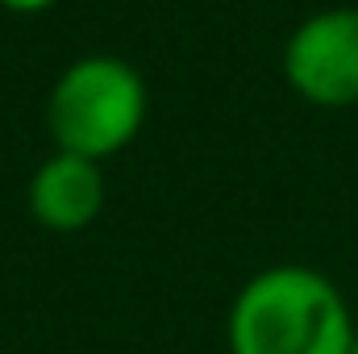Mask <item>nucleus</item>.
I'll return each mask as SVG.
<instances>
[{
	"instance_id": "5",
	"label": "nucleus",
	"mask_w": 358,
	"mask_h": 354,
	"mask_svg": "<svg viewBox=\"0 0 358 354\" xmlns=\"http://www.w3.org/2000/svg\"><path fill=\"white\" fill-rule=\"evenodd\" d=\"M55 0H0V8L17 13V17H34V13H46Z\"/></svg>"
},
{
	"instance_id": "3",
	"label": "nucleus",
	"mask_w": 358,
	"mask_h": 354,
	"mask_svg": "<svg viewBox=\"0 0 358 354\" xmlns=\"http://www.w3.org/2000/svg\"><path fill=\"white\" fill-rule=\"evenodd\" d=\"M283 80L321 108L358 104V4L304 17L283 46Z\"/></svg>"
},
{
	"instance_id": "2",
	"label": "nucleus",
	"mask_w": 358,
	"mask_h": 354,
	"mask_svg": "<svg viewBox=\"0 0 358 354\" xmlns=\"http://www.w3.org/2000/svg\"><path fill=\"white\" fill-rule=\"evenodd\" d=\"M146 121V84L117 55L76 59L50 88L46 129L59 150L92 163L125 150Z\"/></svg>"
},
{
	"instance_id": "1",
	"label": "nucleus",
	"mask_w": 358,
	"mask_h": 354,
	"mask_svg": "<svg viewBox=\"0 0 358 354\" xmlns=\"http://www.w3.org/2000/svg\"><path fill=\"white\" fill-rule=\"evenodd\" d=\"M355 317L338 283L313 267H267L229 309L234 354H346Z\"/></svg>"
},
{
	"instance_id": "6",
	"label": "nucleus",
	"mask_w": 358,
	"mask_h": 354,
	"mask_svg": "<svg viewBox=\"0 0 358 354\" xmlns=\"http://www.w3.org/2000/svg\"><path fill=\"white\" fill-rule=\"evenodd\" d=\"M346 354H358V334H355V342H350V351H346Z\"/></svg>"
},
{
	"instance_id": "4",
	"label": "nucleus",
	"mask_w": 358,
	"mask_h": 354,
	"mask_svg": "<svg viewBox=\"0 0 358 354\" xmlns=\"http://www.w3.org/2000/svg\"><path fill=\"white\" fill-rule=\"evenodd\" d=\"M104 208V176L100 163L55 150L29 179V213L42 229L76 234L88 229Z\"/></svg>"
}]
</instances>
